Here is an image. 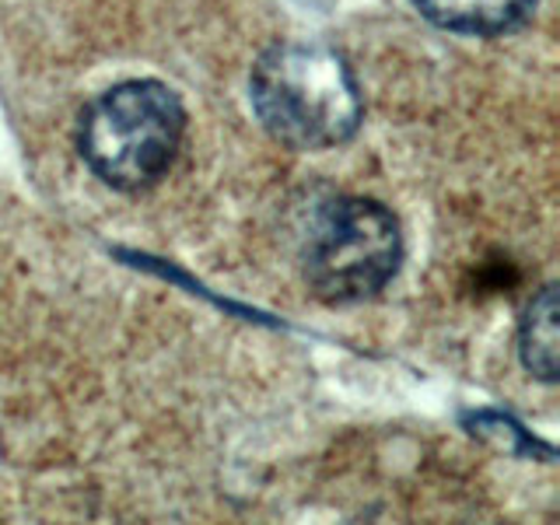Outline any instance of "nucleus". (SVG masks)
<instances>
[{
	"instance_id": "5",
	"label": "nucleus",
	"mask_w": 560,
	"mask_h": 525,
	"mask_svg": "<svg viewBox=\"0 0 560 525\" xmlns=\"http://www.w3.org/2000/svg\"><path fill=\"white\" fill-rule=\"evenodd\" d=\"M518 361L539 382H557L560 375V302L557 284L533 294L518 319Z\"/></svg>"
},
{
	"instance_id": "3",
	"label": "nucleus",
	"mask_w": 560,
	"mask_h": 525,
	"mask_svg": "<svg viewBox=\"0 0 560 525\" xmlns=\"http://www.w3.org/2000/svg\"><path fill=\"white\" fill-rule=\"evenodd\" d=\"M402 262V228L372 197H329L315 207L302 242V273L329 305L382 294Z\"/></svg>"
},
{
	"instance_id": "4",
	"label": "nucleus",
	"mask_w": 560,
	"mask_h": 525,
	"mask_svg": "<svg viewBox=\"0 0 560 525\" xmlns=\"http://www.w3.org/2000/svg\"><path fill=\"white\" fill-rule=\"evenodd\" d=\"M539 0H410L424 22L459 35H504L536 11Z\"/></svg>"
},
{
	"instance_id": "6",
	"label": "nucleus",
	"mask_w": 560,
	"mask_h": 525,
	"mask_svg": "<svg viewBox=\"0 0 560 525\" xmlns=\"http://www.w3.org/2000/svg\"><path fill=\"white\" fill-rule=\"evenodd\" d=\"M463 428L480 438V442L494 445L504 455H515V459H553V445L536 438L533 431H525V424L508 410H469L463 413Z\"/></svg>"
},
{
	"instance_id": "2",
	"label": "nucleus",
	"mask_w": 560,
	"mask_h": 525,
	"mask_svg": "<svg viewBox=\"0 0 560 525\" xmlns=\"http://www.w3.org/2000/svg\"><path fill=\"white\" fill-rule=\"evenodd\" d=\"M186 140V105L175 88L133 78L105 88L78 116V154L105 186L140 192L162 183Z\"/></svg>"
},
{
	"instance_id": "1",
	"label": "nucleus",
	"mask_w": 560,
	"mask_h": 525,
	"mask_svg": "<svg viewBox=\"0 0 560 525\" xmlns=\"http://www.w3.org/2000/svg\"><path fill=\"white\" fill-rule=\"evenodd\" d=\"M249 105L277 144L329 151L361 130L364 98L340 49L329 43H273L249 74Z\"/></svg>"
}]
</instances>
